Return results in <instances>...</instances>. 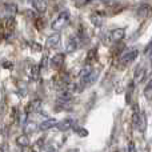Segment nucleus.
Returning <instances> with one entry per match:
<instances>
[{
  "label": "nucleus",
  "instance_id": "f03ea898",
  "mask_svg": "<svg viewBox=\"0 0 152 152\" xmlns=\"http://www.w3.org/2000/svg\"><path fill=\"white\" fill-rule=\"evenodd\" d=\"M15 29V19L13 18H4L1 20V34L3 36H7V34H12V31Z\"/></svg>",
  "mask_w": 152,
  "mask_h": 152
},
{
  "label": "nucleus",
  "instance_id": "f8f14e48",
  "mask_svg": "<svg viewBox=\"0 0 152 152\" xmlns=\"http://www.w3.org/2000/svg\"><path fill=\"white\" fill-rule=\"evenodd\" d=\"M58 126V120L56 119H48V120L43 121V123L39 124V129H42V131H47V129L52 128V127H56Z\"/></svg>",
  "mask_w": 152,
  "mask_h": 152
},
{
  "label": "nucleus",
  "instance_id": "a211bd4d",
  "mask_svg": "<svg viewBox=\"0 0 152 152\" xmlns=\"http://www.w3.org/2000/svg\"><path fill=\"white\" fill-rule=\"evenodd\" d=\"M144 97L147 100H152V80L147 84V87L144 88Z\"/></svg>",
  "mask_w": 152,
  "mask_h": 152
},
{
  "label": "nucleus",
  "instance_id": "39448f33",
  "mask_svg": "<svg viewBox=\"0 0 152 152\" xmlns=\"http://www.w3.org/2000/svg\"><path fill=\"white\" fill-rule=\"evenodd\" d=\"M64 59H66L64 53H56V55L51 59V63H50L51 67H52L53 69H60L64 64Z\"/></svg>",
  "mask_w": 152,
  "mask_h": 152
},
{
  "label": "nucleus",
  "instance_id": "393cba45",
  "mask_svg": "<svg viewBox=\"0 0 152 152\" xmlns=\"http://www.w3.org/2000/svg\"><path fill=\"white\" fill-rule=\"evenodd\" d=\"M145 51H147V53H150V55H152V40H151L150 44L147 45V50H145Z\"/></svg>",
  "mask_w": 152,
  "mask_h": 152
},
{
  "label": "nucleus",
  "instance_id": "7ed1b4c3",
  "mask_svg": "<svg viewBox=\"0 0 152 152\" xmlns=\"http://www.w3.org/2000/svg\"><path fill=\"white\" fill-rule=\"evenodd\" d=\"M137 56H139V50H135L134 48V50L127 51V52L120 58V61L123 64H129V63H132V61L136 60Z\"/></svg>",
  "mask_w": 152,
  "mask_h": 152
},
{
  "label": "nucleus",
  "instance_id": "ddd939ff",
  "mask_svg": "<svg viewBox=\"0 0 152 152\" xmlns=\"http://www.w3.org/2000/svg\"><path fill=\"white\" fill-rule=\"evenodd\" d=\"M15 142H16V144H18V147H20V148L29 147V139L27 135H20V136H18Z\"/></svg>",
  "mask_w": 152,
  "mask_h": 152
},
{
  "label": "nucleus",
  "instance_id": "20e7f679",
  "mask_svg": "<svg viewBox=\"0 0 152 152\" xmlns=\"http://www.w3.org/2000/svg\"><path fill=\"white\" fill-rule=\"evenodd\" d=\"M60 40H61V36L60 34H59V31H56L55 34L50 35V36L47 37V42H45V47L47 48H56L59 44H60Z\"/></svg>",
  "mask_w": 152,
  "mask_h": 152
},
{
  "label": "nucleus",
  "instance_id": "4be33fe9",
  "mask_svg": "<svg viewBox=\"0 0 152 152\" xmlns=\"http://www.w3.org/2000/svg\"><path fill=\"white\" fill-rule=\"evenodd\" d=\"M36 27H37L39 29H42L43 27H44V20H43L42 18H37V19H36Z\"/></svg>",
  "mask_w": 152,
  "mask_h": 152
},
{
  "label": "nucleus",
  "instance_id": "412c9836",
  "mask_svg": "<svg viewBox=\"0 0 152 152\" xmlns=\"http://www.w3.org/2000/svg\"><path fill=\"white\" fill-rule=\"evenodd\" d=\"M88 1H91V0H75V5L77 8H80V7H84Z\"/></svg>",
  "mask_w": 152,
  "mask_h": 152
},
{
  "label": "nucleus",
  "instance_id": "2eb2a0df",
  "mask_svg": "<svg viewBox=\"0 0 152 152\" xmlns=\"http://www.w3.org/2000/svg\"><path fill=\"white\" fill-rule=\"evenodd\" d=\"M72 126H74V121H72L71 119H67V120H64V121H60V123H58L56 128L60 129V131H67V129L72 128Z\"/></svg>",
  "mask_w": 152,
  "mask_h": 152
},
{
  "label": "nucleus",
  "instance_id": "9d476101",
  "mask_svg": "<svg viewBox=\"0 0 152 152\" xmlns=\"http://www.w3.org/2000/svg\"><path fill=\"white\" fill-rule=\"evenodd\" d=\"M34 5V8L39 13H44L47 11V1L45 0H29Z\"/></svg>",
  "mask_w": 152,
  "mask_h": 152
},
{
  "label": "nucleus",
  "instance_id": "4468645a",
  "mask_svg": "<svg viewBox=\"0 0 152 152\" xmlns=\"http://www.w3.org/2000/svg\"><path fill=\"white\" fill-rule=\"evenodd\" d=\"M103 21H104V19H103V16L100 15V13H92L91 15V23L94 24L95 27H102L103 26Z\"/></svg>",
  "mask_w": 152,
  "mask_h": 152
},
{
  "label": "nucleus",
  "instance_id": "5701e85b",
  "mask_svg": "<svg viewBox=\"0 0 152 152\" xmlns=\"http://www.w3.org/2000/svg\"><path fill=\"white\" fill-rule=\"evenodd\" d=\"M128 152H136V147H135V143L134 142H129L128 143Z\"/></svg>",
  "mask_w": 152,
  "mask_h": 152
},
{
  "label": "nucleus",
  "instance_id": "f3484780",
  "mask_svg": "<svg viewBox=\"0 0 152 152\" xmlns=\"http://www.w3.org/2000/svg\"><path fill=\"white\" fill-rule=\"evenodd\" d=\"M39 75H40V66L35 64V66H32V68H31V77L34 79V80H37V79H39Z\"/></svg>",
  "mask_w": 152,
  "mask_h": 152
},
{
  "label": "nucleus",
  "instance_id": "9b49d317",
  "mask_svg": "<svg viewBox=\"0 0 152 152\" xmlns=\"http://www.w3.org/2000/svg\"><path fill=\"white\" fill-rule=\"evenodd\" d=\"M151 11H152V8H151L150 4H142L139 8H137V12L136 13H137V16H139V18L144 19V18H147V16H150Z\"/></svg>",
  "mask_w": 152,
  "mask_h": 152
},
{
  "label": "nucleus",
  "instance_id": "a878e982",
  "mask_svg": "<svg viewBox=\"0 0 152 152\" xmlns=\"http://www.w3.org/2000/svg\"><path fill=\"white\" fill-rule=\"evenodd\" d=\"M3 67H5V68H12V63L8 64V63H5L4 61V63H3Z\"/></svg>",
  "mask_w": 152,
  "mask_h": 152
},
{
  "label": "nucleus",
  "instance_id": "b1692460",
  "mask_svg": "<svg viewBox=\"0 0 152 152\" xmlns=\"http://www.w3.org/2000/svg\"><path fill=\"white\" fill-rule=\"evenodd\" d=\"M29 124H31V127H27V131H31V132H34L35 129H36V127H35V126H36V124H35V123H29Z\"/></svg>",
  "mask_w": 152,
  "mask_h": 152
},
{
  "label": "nucleus",
  "instance_id": "bb28decb",
  "mask_svg": "<svg viewBox=\"0 0 152 152\" xmlns=\"http://www.w3.org/2000/svg\"><path fill=\"white\" fill-rule=\"evenodd\" d=\"M77 132L81 135V136H84V135H87V134H88V132H87V131H84V129H79Z\"/></svg>",
  "mask_w": 152,
  "mask_h": 152
},
{
  "label": "nucleus",
  "instance_id": "dca6fc26",
  "mask_svg": "<svg viewBox=\"0 0 152 152\" xmlns=\"http://www.w3.org/2000/svg\"><path fill=\"white\" fill-rule=\"evenodd\" d=\"M77 47H79L77 39H76V37H71V39L68 40V43H67L66 51H67V52H74V51H76V48H77Z\"/></svg>",
  "mask_w": 152,
  "mask_h": 152
},
{
  "label": "nucleus",
  "instance_id": "423d86ee",
  "mask_svg": "<svg viewBox=\"0 0 152 152\" xmlns=\"http://www.w3.org/2000/svg\"><path fill=\"white\" fill-rule=\"evenodd\" d=\"M97 76H99V72H97V71H94V69H92V71L89 72V74L87 75V76L81 77V87L91 86L92 83H95V80L97 79Z\"/></svg>",
  "mask_w": 152,
  "mask_h": 152
},
{
  "label": "nucleus",
  "instance_id": "0eeeda50",
  "mask_svg": "<svg viewBox=\"0 0 152 152\" xmlns=\"http://www.w3.org/2000/svg\"><path fill=\"white\" fill-rule=\"evenodd\" d=\"M145 77H147V69L144 68V67H139V68L135 69L134 72V81L135 83H143V81L145 80Z\"/></svg>",
  "mask_w": 152,
  "mask_h": 152
},
{
  "label": "nucleus",
  "instance_id": "f257e3e1",
  "mask_svg": "<svg viewBox=\"0 0 152 152\" xmlns=\"http://www.w3.org/2000/svg\"><path fill=\"white\" fill-rule=\"evenodd\" d=\"M68 21H69V12L68 11H63V12L59 13L58 18L52 21L51 28H52L53 31H60V29H63L64 27L68 24Z\"/></svg>",
  "mask_w": 152,
  "mask_h": 152
},
{
  "label": "nucleus",
  "instance_id": "6ab92c4d",
  "mask_svg": "<svg viewBox=\"0 0 152 152\" xmlns=\"http://www.w3.org/2000/svg\"><path fill=\"white\" fill-rule=\"evenodd\" d=\"M137 126H139V129L140 131H144V128H145V115L144 113H140V116H139V120H137Z\"/></svg>",
  "mask_w": 152,
  "mask_h": 152
},
{
  "label": "nucleus",
  "instance_id": "6e6552de",
  "mask_svg": "<svg viewBox=\"0 0 152 152\" xmlns=\"http://www.w3.org/2000/svg\"><path fill=\"white\" fill-rule=\"evenodd\" d=\"M18 13V7L16 4H4L3 5V15H5V18H13Z\"/></svg>",
  "mask_w": 152,
  "mask_h": 152
},
{
  "label": "nucleus",
  "instance_id": "1a4fd4ad",
  "mask_svg": "<svg viewBox=\"0 0 152 152\" xmlns=\"http://www.w3.org/2000/svg\"><path fill=\"white\" fill-rule=\"evenodd\" d=\"M124 36H126V29L124 28H116V29H113V31H111V34H110L111 40L116 42V43L123 40Z\"/></svg>",
  "mask_w": 152,
  "mask_h": 152
},
{
  "label": "nucleus",
  "instance_id": "cd10ccee",
  "mask_svg": "<svg viewBox=\"0 0 152 152\" xmlns=\"http://www.w3.org/2000/svg\"><path fill=\"white\" fill-rule=\"evenodd\" d=\"M47 152H59V151L56 150V148H53V147H52V148H48Z\"/></svg>",
  "mask_w": 152,
  "mask_h": 152
},
{
  "label": "nucleus",
  "instance_id": "aec40b11",
  "mask_svg": "<svg viewBox=\"0 0 152 152\" xmlns=\"http://www.w3.org/2000/svg\"><path fill=\"white\" fill-rule=\"evenodd\" d=\"M29 45H31V48L35 51V52H40V51H42V45L37 44V43H35V42H31Z\"/></svg>",
  "mask_w": 152,
  "mask_h": 152
}]
</instances>
